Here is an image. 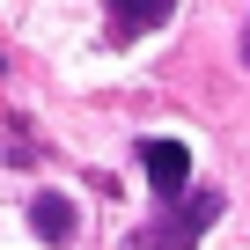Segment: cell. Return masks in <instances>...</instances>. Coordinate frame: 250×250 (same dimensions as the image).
<instances>
[{"mask_svg": "<svg viewBox=\"0 0 250 250\" xmlns=\"http://www.w3.org/2000/svg\"><path fill=\"white\" fill-rule=\"evenodd\" d=\"M221 191H177V199H162V221H147L140 235H133V250H199V235L221 221Z\"/></svg>", "mask_w": 250, "mask_h": 250, "instance_id": "obj_1", "label": "cell"}, {"mask_svg": "<svg viewBox=\"0 0 250 250\" xmlns=\"http://www.w3.org/2000/svg\"><path fill=\"white\" fill-rule=\"evenodd\" d=\"M140 169H147V184H155L162 199L191 191V147H184V140H140Z\"/></svg>", "mask_w": 250, "mask_h": 250, "instance_id": "obj_2", "label": "cell"}, {"mask_svg": "<svg viewBox=\"0 0 250 250\" xmlns=\"http://www.w3.org/2000/svg\"><path fill=\"white\" fill-rule=\"evenodd\" d=\"M103 8H110V37L133 44V37H155V30L177 15V0H103Z\"/></svg>", "mask_w": 250, "mask_h": 250, "instance_id": "obj_3", "label": "cell"}, {"mask_svg": "<svg viewBox=\"0 0 250 250\" xmlns=\"http://www.w3.org/2000/svg\"><path fill=\"white\" fill-rule=\"evenodd\" d=\"M30 228H37L44 243H66V235H74V199H59V191H37V199H30Z\"/></svg>", "mask_w": 250, "mask_h": 250, "instance_id": "obj_4", "label": "cell"}, {"mask_svg": "<svg viewBox=\"0 0 250 250\" xmlns=\"http://www.w3.org/2000/svg\"><path fill=\"white\" fill-rule=\"evenodd\" d=\"M243 66H250V22H243Z\"/></svg>", "mask_w": 250, "mask_h": 250, "instance_id": "obj_5", "label": "cell"}]
</instances>
